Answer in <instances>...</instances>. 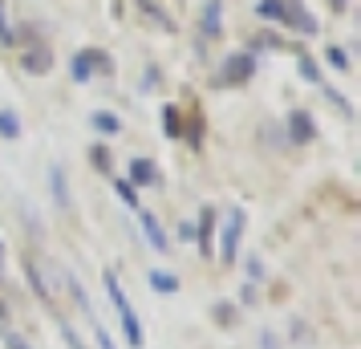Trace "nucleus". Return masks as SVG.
<instances>
[{
  "instance_id": "7ed1b4c3",
  "label": "nucleus",
  "mask_w": 361,
  "mask_h": 349,
  "mask_svg": "<svg viewBox=\"0 0 361 349\" xmlns=\"http://www.w3.org/2000/svg\"><path fill=\"white\" fill-rule=\"evenodd\" d=\"M284 20H288V25H296V29H300V33H317V20L309 17V13H305V8H300V4H296V8H288V4H284Z\"/></svg>"
},
{
  "instance_id": "0eeeda50",
  "label": "nucleus",
  "mask_w": 361,
  "mask_h": 349,
  "mask_svg": "<svg viewBox=\"0 0 361 349\" xmlns=\"http://www.w3.org/2000/svg\"><path fill=\"white\" fill-rule=\"evenodd\" d=\"M94 126H98V130H106V134H114L118 130V118L114 114H102V110H98V114H94Z\"/></svg>"
},
{
  "instance_id": "1a4fd4ad",
  "label": "nucleus",
  "mask_w": 361,
  "mask_h": 349,
  "mask_svg": "<svg viewBox=\"0 0 361 349\" xmlns=\"http://www.w3.org/2000/svg\"><path fill=\"white\" fill-rule=\"evenodd\" d=\"M134 179H138V183H150V179H154L150 163H134Z\"/></svg>"
},
{
  "instance_id": "f8f14e48",
  "label": "nucleus",
  "mask_w": 361,
  "mask_h": 349,
  "mask_svg": "<svg viewBox=\"0 0 361 349\" xmlns=\"http://www.w3.org/2000/svg\"><path fill=\"white\" fill-rule=\"evenodd\" d=\"M333 4H337V8H341V4H345V0H333Z\"/></svg>"
},
{
  "instance_id": "39448f33",
  "label": "nucleus",
  "mask_w": 361,
  "mask_h": 349,
  "mask_svg": "<svg viewBox=\"0 0 361 349\" xmlns=\"http://www.w3.org/2000/svg\"><path fill=\"white\" fill-rule=\"evenodd\" d=\"M256 13L268 17V20H284V0H260V4H256Z\"/></svg>"
},
{
  "instance_id": "f257e3e1",
  "label": "nucleus",
  "mask_w": 361,
  "mask_h": 349,
  "mask_svg": "<svg viewBox=\"0 0 361 349\" xmlns=\"http://www.w3.org/2000/svg\"><path fill=\"white\" fill-rule=\"evenodd\" d=\"M94 66H106L102 53H78V57H73V78H78V82H90Z\"/></svg>"
},
{
  "instance_id": "6e6552de",
  "label": "nucleus",
  "mask_w": 361,
  "mask_h": 349,
  "mask_svg": "<svg viewBox=\"0 0 361 349\" xmlns=\"http://www.w3.org/2000/svg\"><path fill=\"white\" fill-rule=\"evenodd\" d=\"M0 130L8 138H17V114H0Z\"/></svg>"
},
{
  "instance_id": "9b49d317",
  "label": "nucleus",
  "mask_w": 361,
  "mask_h": 349,
  "mask_svg": "<svg viewBox=\"0 0 361 349\" xmlns=\"http://www.w3.org/2000/svg\"><path fill=\"white\" fill-rule=\"evenodd\" d=\"M329 61H333V66H337V69H345V66H349V61H345V53H341V49H329Z\"/></svg>"
},
{
  "instance_id": "423d86ee",
  "label": "nucleus",
  "mask_w": 361,
  "mask_h": 349,
  "mask_svg": "<svg viewBox=\"0 0 361 349\" xmlns=\"http://www.w3.org/2000/svg\"><path fill=\"white\" fill-rule=\"evenodd\" d=\"M293 134H296V138H312V122H309V114H293Z\"/></svg>"
},
{
  "instance_id": "9d476101",
  "label": "nucleus",
  "mask_w": 361,
  "mask_h": 349,
  "mask_svg": "<svg viewBox=\"0 0 361 349\" xmlns=\"http://www.w3.org/2000/svg\"><path fill=\"white\" fill-rule=\"evenodd\" d=\"M300 73H305V78H309V82H317V78H321V69L312 66L309 57H300Z\"/></svg>"
},
{
  "instance_id": "f03ea898",
  "label": "nucleus",
  "mask_w": 361,
  "mask_h": 349,
  "mask_svg": "<svg viewBox=\"0 0 361 349\" xmlns=\"http://www.w3.org/2000/svg\"><path fill=\"white\" fill-rule=\"evenodd\" d=\"M219 17H224V4L207 0L203 4V37H219Z\"/></svg>"
},
{
  "instance_id": "20e7f679",
  "label": "nucleus",
  "mask_w": 361,
  "mask_h": 349,
  "mask_svg": "<svg viewBox=\"0 0 361 349\" xmlns=\"http://www.w3.org/2000/svg\"><path fill=\"white\" fill-rule=\"evenodd\" d=\"M252 66H256V61H252V53H240V57H231V61H228V78H231V82H244L247 73H252Z\"/></svg>"
}]
</instances>
